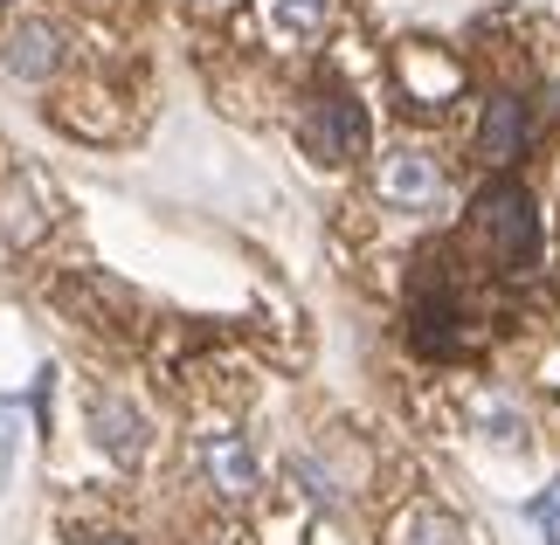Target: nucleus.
<instances>
[{"label": "nucleus", "instance_id": "1", "mask_svg": "<svg viewBox=\"0 0 560 545\" xmlns=\"http://www.w3.org/2000/svg\"><path fill=\"white\" fill-rule=\"evenodd\" d=\"M470 235L485 242L491 270H505V276L540 270V201L520 180H505V173L470 201Z\"/></svg>", "mask_w": 560, "mask_h": 545}, {"label": "nucleus", "instance_id": "2", "mask_svg": "<svg viewBox=\"0 0 560 545\" xmlns=\"http://www.w3.org/2000/svg\"><path fill=\"white\" fill-rule=\"evenodd\" d=\"M395 83H401V104L443 111V104L464 91V62L450 49H436V42H401L395 49Z\"/></svg>", "mask_w": 560, "mask_h": 545}, {"label": "nucleus", "instance_id": "3", "mask_svg": "<svg viewBox=\"0 0 560 545\" xmlns=\"http://www.w3.org/2000/svg\"><path fill=\"white\" fill-rule=\"evenodd\" d=\"M298 132H305V145L318 159H360V152H368V111H360L347 91H312Z\"/></svg>", "mask_w": 560, "mask_h": 545}, {"label": "nucleus", "instance_id": "4", "mask_svg": "<svg viewBox=\"0 0 560 545\" xmlns=\"http://www.w3.org/2000/svg\"><path fill=\"white\" fill-rule=\"evenodd\" d=\"M533 132H540V118H533V104L520 91H491L485 111H478V159L485 166H520L533 152Z\"/></svg>", "mask_w": 560, "mask_h": 545}, {"label": "nucleus", "instance_id": "5", "mask_svg": "<svg viewBox=\"0 0 560 545\" xmlns=\"http://www.w3.org/2000/svg\"><path fill=\"white\" fill-rule=\"evenodd\" d=\"M56 62H62V28H56V21L28 14V21H14V28L0 35V70H8V76L42 83V76H56Z\"/></svg>", "mask_w": 560, "mask_h": 545}, {"label": "nucleus", "instance_id": "6", "mask_svg": "<svg viewBox=\"0 0 560 545\" xmlns=\"http://www.w3.org/2000/svg\"><path fill=\"white\" fill-rule=\"evenodd\" d=\"M381 201L387 208H436L443 201V166L429 152H387L381 159Z\"/></svg>", "mask_w": 560, "mask_h": 545}, {"label": "nucleus", "instance_id": "7", "mask_svg": "<svg viewBox=\"0 0 560 545\" xmlns=\"http://www.w3.org/2000/svg\"><path fill=\"white\" fill-rule=\"evenodd\" d=\"M91 435H97V449L112 455V463H125V470L145 455V414L125 394H91Z\"/></svg>", "mask_w": 560, "mask_h": 545}, {"label": "nucleus", "instance_id": "8", "mask_svg": "<svg viewBox=\"0 0 560 545\" xmlns=\"http://www.w3.org/2000/svg\"><path fill=\"white\" fill-rule=\"evenodd\" d=\"M201 470H208V484L222 497H249L264 484V470H256V455H249V442L235 428H208L201 435Z\"/></svg>", "mask_w": 560, "mask_h": 545}, {"label": "nucleus", "instance_id": "9", "mask_svg": "<svg viewBox=\"0 0 560 545\" xmlns=\"http://www.w3.org/2000/svg\"><path fill=\"white\" fill-rule=\"evenodd\" d=\"M464 532H457V518H450L443 505H408V511H395V525H387V545H457Z\"/></svg>", "mask_w": 560, "mask_h": 545}, {"label": "nucleus", "instance_id": "10", "mask_svg": "<svg viewBox=\"0 0 560 545\" xmlns=\"http://www.w3.org/2000/svg\"><path fill=\"white\" fill-rule=\"evenodd\" d=\"M326 14H332V0H277V21L298 35H318L326 28Z\"/></svg>", "mask_w": 560, "mask_h": 545}, {"label": "nucleus", "instance_id": "11", "mask_svg": "<svg viewBox=\"0 0 560 545\" xmlns=\"http://www.w3.org/2000/svg\"><path fill=\"white\" fill-rule=\"evenodd\" d=\"M8 470H14V422L0 414V490H8Z\"/></svg>", "mask_w": 560, "mask_h": 545}, {"label": "nucleus", "instance_id": "12", "mask_svg": "<svg viewBox=\"0 0 560 545\" xmlns=\"http://www.w3.org/2000/svg\"><path fill=\"white\" fill-rule=\"evenodd\" d=\"M91 545H132V538H91Z\"/></svg>", "mask_w": 560, "mask_h": 545}, {"label": "nucleus", "instance_id": "13", "mask_svg": "<svg viewBox=\"0 0 560 545\" xmlns=\"http://www.w3.org/2000/svg\"><path fill=\"white\" fill-rule=\"evenodd\" d=\"M201 8H229V0H201Z\"/></svg>", "mask_w": 560, "mask_h": 545}, {"label": "nucleus", "instance_id": "14", "mask_svg": "<svg viewBox=\"0 0 560 545\" xmlns=\"http://www.w3.org/2000/svg\"><path fill=\"white\" fill-rule=\"evenodd\" d=\"M553 111H560V91H553Z\"/></svg>", "mask_w": 560, "mask_h": 545}, {"label": "nucleus", "instance_id": "15", "mask_svg": "<svg viewBox=\"0 0 560 545\" xmlns=\"http://www.w3.org/2000/svg\"><path fill=\"white\" fill-rule=\"evenodd\" d=\"M0 8H8V0H0Z\"/></svg>", "mask_w": 560, "mask_h": 545}]
</instances>
